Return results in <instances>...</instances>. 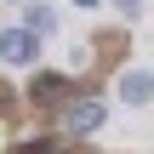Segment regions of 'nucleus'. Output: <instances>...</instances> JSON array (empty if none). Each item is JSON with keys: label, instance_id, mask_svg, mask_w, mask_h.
I'll use <instances>...</instances> for the list:
<instances>
[{"label": "nucleus", "instance_id": "obj_1", "mask_svg": "<svg viewBox=\"0 0 154 154\" xmlns=\"http://www.w3.org/2000/svg\"><path fill=\"white\" fill-rule=\"evenodd\" d=\"M0 57H6V63H34V57H40L34 29H6V34H0Z\"/></svg>", "mask_w": 154, "mask_h": 154}, {"label": "nucleus", "instance_id": "obj_2", "mask_svg": "<svg viewBox=\"0 0 154 154\" xmlns=\"http://www.w3.org/2000/svg\"><path fill=\"white\" fill-rule=\"evenodd\" d=\"M63 126H69L74 137H86V131H97V126H103V103H91V97H80V103H69V109H63Z\"/></svg>", "mask_w": 154, "mask_h": 154}, {"label": "nucleus", "instance_id": "obj_6", "mask_svg": "<svg viewBox=\"0 0 154 154\" xmlns=\"http://www.w3.org/2000/svg\"><path fill=\"white\" fill-rule=\"evenodd\" d=\"M74 6H97V0H74Z\"/></svg>", "mask_w": 154, "mask_h": 154}, {"label": "nucleus", "instance_id": "obj_4", "mask_svg": "<svg viewBox=\"0 0 154 154\" xmlns=\"http://www.w3.org/2000/svg\"><path fill=\"white\" fill-rule=\"evenodd\" d=\"M120 97H126V103H149V97H154V74L126 69V74H120Z\"/></svg>", "mask_w": 154, "mask_h": 154}, {"label": "nucleus", "instance_id": "obj_3", "mask_svg": "<svg viewBox=\"0 0 154 154\" xmlns=\"http://www.w3.org/2000/svg\"><path fill=\"white\" fill-rule=\"evenodd\" d=\"M29 97H34V103H63V97H69V80H63V74H34V80H29Z\"/></svg>", "mask_w": 154, "mask_h": 154}, {"label": "nucleus", "instance_id": "obj_5", "mask_svg": "<svg viewBox=\"0 0 154 154\" xmlns=\"http://www.w3.org/2000/svg\"><path fill=\"white\" fill-rule=\"evenodd\" d=\"M29 29L46 34V29H51V11H46V6H29Z\"/></svg>", "mask_w": 154, "mask_h": 154}]
</instances>
